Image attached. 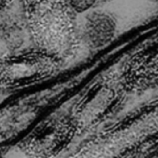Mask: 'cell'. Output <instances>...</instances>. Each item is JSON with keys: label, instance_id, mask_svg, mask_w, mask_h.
Masks as SVG:
<instances>
[]
</instances>
